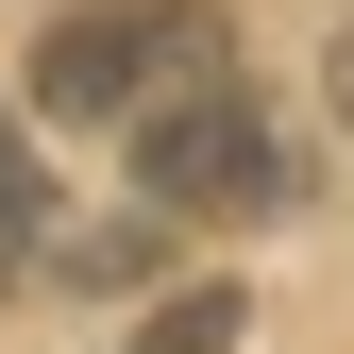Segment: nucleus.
<instances>
[{
	"label": "nucleus",
	"mask_w": 354,
	"mask_h": 354,
	"mask_svg": "<svg viewBox=\"0 0 354 354\" xmlns=\"http://www.w3.org/2000/svg\"><path fill=\"white\" fill-rule=\"evenodd\" d=\"M203 68H236L203 0H84V17H51V51H34V102L51 118H152Z\"/></svg>",
	"instance_id": "nucleus-1"
},
{
	"label": "nucleus",
	"mask_w": 354,
	"mask_h": 354,
	"mask_svg": "<svg viewBox=\"0 0 354 354\" xmlns=\"http://www.w3.org/2000/svg\"><path fill=\"white\" fill-rule=\"evenodd\" d=\"M136 136V186L169 219H270L287 203V152H270V102H253L236 68H203V84H169L152 118H118Z\"/></svg>",
	"instance_id": "nucleus-2"
},
{
	"label": "nucleus",
	"mask_w": 354,
	"mask_h": 354,
	"mask_svg": "<svg viewBox=\"0 0 354 354\" xmlns=\"http://www.w3.org/2000/svg\"><path fill=\"white\" fill-rule=\"evenodd\" d=\"M17 270H51V169H34V136L0 118V287Z\"/></svg>",
	"instance_id": "nucleus-3"
},
{
	"label": "nucleus",
	"mask_w": 354,
	"mask_h": 354,
	"mask_svg": "<svg viewBox=\"0 0 354 354\" xmlns=\"http://www.w3.org/2000/svg\"><path fill=\"white\" fill-rule=\"evenodd\" d=\"M136 354H236V287H186V304H152V337Z\"/></svg>",
	"instance_id": "nucleus-4"
},
{
	"label": "nucleus",
	"mask_w": 354,
	"mask_h": 354,
	"mask_svg": "<svg viewBox=\"0 0 354 354\" xmlns=\"http://www.w3.org/2000/svg\"><path fill=\"white\" fill-rule=\"evenodd\" d=\"M337 102H354V51H337Z\"/></svg>",
	"instance_id": "nucleus-5"
}]
</instances>
